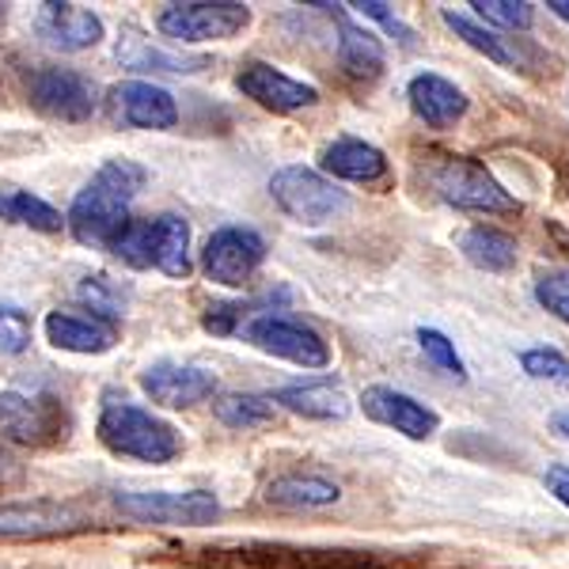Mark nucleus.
<instances>
[{
	"mask_svg": "<svg viewBox=\"0 0 569 569\" xmlns=\"http://www.w3.org/2000/svg\"><path fill=\"white\" fill-rule=\"evenodd\" d=\"M144 168L126 156L107 160L103 168L91 176V182L72 198V209L66 217V224L72 228L84 247H107L118 240L126 224H130V206L144 187Z\"/></svg>",
	"mask_w": 569,
	"mask_h": 569,
	"instance_id": "f257e3e1",
	"label": "nucleus"
},
{
	"mask_svg": "<svg viewBox=\"0 0 569 569\" xmlns=\"http://www.w3.org/2000/svg\"><path fill=\"white\" fill-rule=\"evenodd\" d=\"M96 433L114 456L141 460L152 467L171 463L182 452V437L171 421L156 418L152 410L137 407V402H130L118 391H107L103 402H99Z\"/></svg>",
	"mask_w": 569,
	"mask_h": 569,
	"instance_id": "f03ea898",
	"label": "nucleus"
},
{
	"mask_svg": "<svg viewBox=\"0 0 569 569\" xmlns=\"http://www.w3.org/2000/svg\"><path fill=\"white\" fill-rule=\"evenodd\" d=\"M110 254L133 270H160L168 278H190V224L179 213L130 220L110 243Z\"/></svg>",
	"mask_w": 569,
	"mask_h": 569,
	"instance_id": "7ed1b4c3",
	"label": "nucleus"
},
{
	"mask_svg": "<svg viewBox=\"0 0 569 569\" xmlns=\"http://www.w3.org/2000/svg\"><path fill=\"white\" fill-rule=\"evenodd\" d=\"M426 182L445 206L467 209V213H486V217L520 213V201L479 160H467V156H433V163L426 168Z\"/></svg>",
	"mask_w": 569,
	"mask_h": 569,
	"instance_id": "20e7f679",
	"label": "nucleus"
},
{
	"mask_svg": "<svg viewBox=\"0 0 569 569\" xmlns=\"http://www.w3.org/2000/svg\"><path fill=\"white\" fill-rule=\"evenodd\" d=\"M270 198L278 201L284 217H292L305 228H323L350 209V198H346L342 187H335V179L319 176L311 168H300V163L273 171Z\"/></svg>",
	"mask_w": 569,
	"mask_h": 569,
	"instance_id": "39448f33",
	"label": "nucleus"
},
{
	"mask_svg": "<svg viewBox=\"0 0 569 569\" xmlns=\"http://www.w3.org/2000/svg\"><path fill=\"white\" fill-rule=\"evenodd\" d=\"M251 27V8L240 0H187L168 4L156 16V31L179 46L198 42H224Z\"/></svg>",
	"mask_w": 569,
	"mask_h": 569,
	"instance_id": "423d86ee",
	"label": "nucleus"
},
{
	"mask_svg": "<svg viewBox=\"0 0 569 569\" xmlns=\"http://www.w3.org/2000/svg\"><path fill=\"white\" fill-rule=\"evenodd\" d=\"M114 505L137 525H179V528H201L213 525L220 517V501L209 490H187V493H171V490H122L114 493Z\"/></svg>",
	"mask_w": 569,
	"mask_h": 569,
	"instance_id": "0eeeda50",
	"label": "nucleus"
},
{
	"mask_svg": "<svg viewBox=\"0 0 569 569\" xmlns=\"http://www.w3.org/2000/svg\"><path fill=\"white\" fill-rule=\"evenodd\" d=\"M27 99L39 114L53 118V122H88L99 107L96 84L77 69L42 66L27 77Z\"/></svg>",
	"mask_w": 569,
	"mask_h": 569,
	"instance_id": "6e6552de",
	"label": "nucleus"
},
{
	"mask_svg": "<svg viewBox=\"0 0 569 569\" xmlns=\"http://www.w3.org/2000/svg\"><path fill=\"white\" fill-rule=\"evenodd\" d=\"M0 433L27 448L58 445L69 437L66 407L58 399H46V395L0 391Z\"/></svg>",
	"mask_w": 569,
	"mask_h": 569,
	"instance_id": "1a4fd4ad",
	"label": "nucleus"
},
{
	"mask_svg": "<svg viewBox=\"0 0 569 569\" xmlns=\"http://www.w3.org/2000/svg\"><path fill=\"white\" fill-rule=\"evenodd\" d=\"M243 335L254 350L281 357V361H292V365H300V369H327L330 365V346L311 327L300 323V319L259 316L247 323Z\"/></svg>",
	"mask_w": 569,
	"mask_h": 569,
	"instance_id": "9d476101",
	"label": "nucleus"
},
{
	"mask_svg": "<svg viewBox=\"0 0 569 569\" xmlns=\"http://www.w3.org/2000/svg\"><path fill=\"white\" fill-rule=\"evenodd\" d=\"M266 259V240L254 228H217L201 251V270L209 281L240 289Z\"/></svg>",
	"mask_w": 569,
	"mask_h": 569,
	"instance_id": "9b49d317",
	"label": "nucleus"
},
{
	"mask_svg": "<svg viewBox=\"0 0 569 569\" xmlns=\"http://www.w3.org/2000/svg\"><path fill=\"white\" fill-rule=\"evenodd\" d=\"M107 110L114 122L133 126V130H176L179 107L171 91L149 80H122L107 91Z\"/></svg>",
	"mask_w": 569,
	"mask_h": 569,
	"instance_id": "f8f14e48",
	"label": "nucleus"
},
{
	"mask_svg": "<svg viewBox=\"0 0 569 569\" xmlns=\"http://www.w3.org/2000/svg\"><path fill=\"white\" fill-rule=\"evenodd\" d=\"M88 517L69 501H16L0 505V539H46V536H66L80 531Z\"/></svg>",
	"mask_w": 569,
	"mask_h": 569,
	"instance_id": "ddd939ff",
	"label": "nucleus"
},
{
	"mask_svg": "<svg viewBox=\"0 0 569 569\" xmlns=\"http://www.w3.org/2000/svg\"><path fill=\"white\" fill-rule=\"evenodd\" d=\"M141 388L152 402L168 410H190L198 402L213 399L217 376L198 365H176V361H156L141 372Z\"/></svg>",
	"mask_w": 569,
	"mask_h": 569,
	"instance_id": "4468645a",
	"label": "nucleus"
},
{
	"mask_svg": "<svg viewBox=\"0 0 569 569\" xmlns=\"http://www.w3.org/2000/svg\"><path fill=\"white\" fill-rule=\"evenodd\" d=\"M361 410L372 421H380V426H388L410 440H429L440 429L437 410H429L426 402L415 399V395L383 388V383H372V388L361 391Z\"/></svg>",
	"mask_w": 569,
	"mask_h": 569,
	"instance_id": "2eb2a0df",
	"label": "nucleus"
},
{
	"mask_svg": "<svg viewBox=\"0 0 569 569\" xmlns=\"http://www.w3.org/2000/svg\"><path fill=\"white\" fill-rule=\"evenodd\" d=\"M236 88L243 91L247 99H254L259 107L273 110V114H292V110H305L319 103V91L305 84V80L284 77L281 69L266 66V61H251V66L240 69L236 77Z\"/></svg>",
	"mask_w": 569,
	"mask_h": 569,
	"instance_id": "dca6fc26",
	"label": "nucleus"
},
{
	"mask_svg": "<svg viewBox=\"0 0 569 569\" xmlns=\"http://www.w3.org/2000/svg\"><path fill=\"white\" fill-rule=\"evenodd\" d=\"M34 27L53 50L61 53H84L103 39V20H99L91 8L80 4H58V0H46L34 12Z\"/></svg>",
	"mask_w": 569,
	"mask_h": 569,
	"instance_id": "f3484780",
	"label": "nucleus"
},
{
	"mask_svg": "<svg viewBox=\"0 0 569 569\" xmlns=\"http://www.w3.org/2000/svg\"><path fill=\"white\" fill-rule=\"evenodd\" d=\"M46 342L66 353H107L118 342V327L103 316H80V311H50L46 316Z\"/></svg>",
	"mask_w": 569,
	"mask_h": 569,
	"instance_id": "a211bd4d",
	"label": "nucleus"
},
{
	"mask_svg": "<svg viewBox=\"0 0 569 569\" xmlns=\"http://www.w3.org/2000/svg\"><path fill=\"white\" fill-rule=\"evenodd\" d=\"M407 99H410V110H415L426 126H433V130L456 126L467 114V107H471L463 88H456L452 80L437 77V72H418L407 84Z\"/></svg>",
	"mask_w": 569,
	"mask_h": 569,
	"instance_id": "6ab92c4d",
	"label": "nucleus"
},
{
	"mask_svg": "<svg viewBox=\"0 0 569 569\" xmlns=\"http://www.w3.org/2000/svg\"><path fill=\"white\" fill-rule=\"evenodd\" d=\"M273 407H284L300 418L311 421H342L350 415V395H346L342 383L335 376H319V380H305V383H289L278 395H270Z\"/></svg>",
	"mask_w": 569,
	"mask_h": 569,
	"instance_id": "aec40b11",
	"label": "nucleus"
},
{
	"mask_svg": "<svg viewBox=\"0 0 569 569\" xmlns=\"http://www.w3.org/2000/svg\"><path fill=\"white\" fill-rule=\"evenodd\" d=\"M319 163L330 179H346V182H380L388 176V156L376 144L357 141V137H338L319 152Z\"/></svg>",
	"mask_w": 569,
	"mask_h": 569,
	"instance_id": "412c9836",
	"label": "nucleus"
},
{
	"mask_svg": "<svg viewBox=\"0 0 569 569\" xmlns=\"http://www.w3.org/2000/svg\"><path fill=\"white\" fill-rule=\"evenodd\" d=\"M338 66L357 84H372L388 69V53H383V42L372 31L338 16Z\"/></svg>",
	"mask_w": 569,
	"mask_h": 569,
	"instance_id": "4be33fe9",
	"label": "nucleus"
},
{
	"mask_svg": "<svg viewBox=\"0 0 569 569\" xmlns=\"http://www.w3.org/2000/svg\"><path fill=\"white\" fill-rule=\"evenodd\" d=\"M338 498H342V486L319 475H281L266 486V501L281 509H327L338 505Z\"/></svg>",
	"mask_w": 569,
	"mask_h": 569,
	"instance_id": "5701e85b",
	"label": "nucleus"
},
{
	"mask_svg": "<svg viewBox=\"0 0 569 569\" xmlns=\"http://www.w3.org/2000/svg\"><path fill=\"white\" fill-rule=\"evenodd\" d=\"M460 251L463 259L475 266V270H486V273H505L517 266V254L520 247L512 240L509 232H501V228H467L460 236Z\"/></svg>",
	"mask_w": 569,
	"mask_h": 569,
	"instance_id": "b1692460",
	"label": "nucleus"
},
{
	"mask_svg": "<svg viewBox=\"0 0 569 569\" xmlns=\"http://www.w3.org/2000/svg\"><path fill=\"white\" fill-rule=\"evenodd\" d=\"M118 61L126 69H137V72H201L206 69V58H187V53H163L149 46V39H141L137 31H126V39L118 42Z\"/></svg>",
	"mask_w": 569,
	"mask_h": 569,
	"instance_id": "393cba45",
	"label": "nucleus"
},
{
	"mask_svg": "<svg viewBox=\"0 0 569 569\" xmlns=\"http://www.w3.org/2000/svg\"><path fill=\"white\" fill-rule=\"evenodd\" d=\"M0 220L31 228V232H46V236L66 228V220H61V213L50 201H42L39 194L20 190V187H0Z\"/></svg>",
	"mask_w": 569,
	"mask_h": 569,
	"instance_id": "a878e982",
	"label": "nucleus"
},
{
	"mask_svg": "<svg viewBox=\"0 0 569 569\" xmlns=\"http://www.w3.org/2000/svg\"><path fill=\"white\" fill-rule=\"evenodd\" d=\"M213 415L217 421H224L228 429H254L266 426L278 415L270 395H251V391H232V395H220L213 402Z\"/></svg>",
	"mask_w": 569,
	"mask_h": 569,
	"instance_id": "bb28decb",
	"label": "nucleus"
},
{
	"mask_svg": "<svg viewBox=\"0 0 569 569\" xmlns=\"http://www.w3.org/2000/svg\"><path fill=\"white\" fill-rule=\"evenodd\" d=\"M440 20H445L448 27L456 31V39H463L471 50H479L482 58H490L493 66H512V50L505 46V39H498V34L490 31V27H482V23H475L471 16H463V12H452V8H445L440 12Z\"/></svg>",
	"mask_w": 569,
	"mask_h": 569,
	"instance_id": "cd10ccee",
	"label": "nucleus"
},
{
	"mask_svg": "<svg viewBox=\"0 0 569 569\" xmlns=\"http://www.w3.org/2000/svg\"><path fill=\"white\" fill-rule=\"evenodd\" d=\"M482 23L505 27V31H528L536 23V8L528 0H471Z\"/></svg>",
	"mask_w": 569,
	"mask_h": 569,
	"instance_id": "c85d7f7f",
	"label": "nucleus"
},
{
	"mask_svg": "<svg viewBox=\"0 0 569 569\" xmlns=\"http://www.w3.org/2000/svg\"><path fill=\"white\" fill-rule=\"evenodd\" d=\"M520 365L531 380H547L555 388H566L569 391V357L550 350V346H536V350H525L520 353Z\"/></svg>",
	"mask_w": 569,
	"mask_h": 569,
	"instance_id": "c756f323",
	"label": "nucleus"
},
{
	"mask_svg": "<svg viewBox=\"0 0 569 569\" xmlns=\"http://www.w3.org/2000/svg\"><path fill=\"white\" fill-rule=\"evenodd\" d=\"M536 300L550 316L569 323V270H543L536 278Z\"/></svg>",
	"mask_w": 569,
	"mask_h": 569,
	"instance_id": "7c9ffc66",
	"label": "nucleus"
},
{
	"mask_svg": "<svg viewBox=\"0 0 569 569\" xmlns=\"http://www.w3.org/2000/svg\"><path fill=\"white\" fill-rule=\"evenodd\" d=\"M418 346H421V353H426L440 372L456 376V380H463V376H467V372H463L460 353H456V346L448 342V338L440 335V330H433V327H421V330H418Z\"/></svg>",
	"mask_w": 569,
	"mask_h": 569,
	"instance_id": "2f4dec72",
	"label": "nucleus"
},
{
	"mask_svg": "<svg viewBox=\"0 0 569 569\" xmlns=\"http://www.w3.org/2000/svg\"><path fill=\"white\" fill-rule=\"evenodd\" d=\"M31 346V319L23 308L0 305V353H23Z\"/></svg>",
	"mask_w": 569,
	"mask_h": 569,
	"instance_id": "473e14b6",
	"label": "nucleus"
},
{
	"mask_svg": "<svg viewBox=\"0 0 569 569\" xmlns=\"http://www.w3.org/2000/svg\"><path fill=\"white\" fill-rule=\"evenodd\" d=\"M353 8H357L361 16H369V20L383 23L391 34H399V42H402V46H415V34H410V27H402V20L391 12L388 4H380V0H361V4H353Z\"/></svg>",
	"mask_w": 569,
	"mask_h": 569,
	"instance_id": "72a5a7b5",
	"label": "nucleus"
},
{
	"mask_svg": "<svg viewBox=\"0 0 569 569\" xmlns=\"http://www.w3.org/2000/svg\"><path fill=\"white\" fill-rule=\"evenodd\" d=\"M240 305H213L206 311V319H201V327L209 330V335H232L236 323H240Z\"/></svg>",
	"mask_w": 569,
	"mask_h": 569,
	"instance_id": "f704fd0d",
	"label": "nucleus"
},
{
	"mask_svg": "<svg viewBox=\"0 0 569 569\" xmlns=\"http://www.w3.org/2000/svg\"><path fill=\"white\" fill-rule=\"evenodd\" d=\"M80 297L91 300V308H96V311L114 316V289H110L107 278H88L84 284H80Z\"/></svg>",
	"mask_w": 569,
	"mask_h": 569,
	"instance_id": "c9c22d12",
	"label": "nucleus"
},
{
	"mask_svg": "<svg viewBox=\"0 0 569 569\" xmlns=\"http://www.w3.org/2000/svg\"><path fill=\"white\" fill-rule=\"evenodd\" d=\"M543 486H547V493H555L558 505H566V509H569V467L566 463L547 467V471H543Z\"/></svg>",
	"mask_w": 569,
	"mask_h": 569,
	"instance_id": "e433bc0d",
	"label": "nucleus"
},
{
	"mask_svg": "<svg viewBox=\"0 0 569 569\" xmlns=\"http://www.w3.org/2000/svg\"><path fill=\"white\" fill-rule=\"evenodd\" d=\"M550 429H555L562 440H569V410H558V415L550 418Z\"/></svg>",
	"mask_w": 569,
	"mask_h": 569,
	"instance_id": "4c0bfd02",
	"label": "nucleus"
},
{
	"mask_svg": "<svg viewBox=\"0 0 569 569\" xmlns=\"http://www.w3.org/2000/svg\"><path fill=\"white\" fill-rule=\"evenodd\" d=\"M550 12H555L558 16V20H562V23H569V0H550Z\"/></svg>",
	"mask_w": 569,
	"mask_h": 569,
	"instance_id": "58836bf2",
	"label": "nucleus"
},
{
	"mask_svg": "<svg viewBox=\"0 0 569 569\" xmlns=\"http://www.w3.org/2000/svg\"><path fill=\"white\" fill-rule=\"evenodd\" d=\"M0 20H4V4H0Z\"/></svg>",
	"mask_w": 569,
	"mask_h": 569,
	"instance_id": "ea45409f",
	"label": "nucleus"
}]
</instances>
